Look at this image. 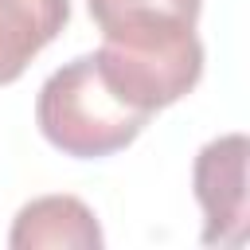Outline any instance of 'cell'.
I'll use <instances>...</instances> for the list:
<instances>
[{"label":"cell","instance_id":"1","mask_svg":"<svg viewBox=\"0 0 250 250\" xmlns=\"http://www.w3.org/2000/svg\"><path fill=\"white\" fill-rule=\"evenodd\" d=\"M94 62L105 86L133 109L156 113L180 102L203 74L195 23L176 16H133L102 27Z\"/></svg>","mask_w":250,"mask_h":250},{"label":"cell","instance_id":"2","mask_svg":"<svg viewBox=\"0 0 250 250\" xmlns=\"http://www.w3.org/2000/svg\"><path fill=\"white\" fill-rule=\"evenodd\" d=\"M152 113L125 105L102 78L94 55H78L66 66H59L43 86L35 102L39 133L66 156L98 160L109 156L141 137Z\"/></svg>","mask_w":250,"mask_h":250},{"label":"cell","instance_id":"3","mask_svg":"<svg viewBox=\"0 0 250 250\" xmlns=\"http://www.w3.org/2000/svg\"><path fill=\"white\" fill-rule=\"evenodd\" d=\"M195 199L203 207V242L238 246L246 238V137L227 133L195 156Z\"/></svg>","mask_w":250,"mask_h":250},{"label":"cell","instance_id":"4","mask_svg":"<svg viewBox=\"0 0 250 250\" xmlns=\"http://www.w3.org/2000/svg\"><path fill=\"white\" fill-rule=\"evenodd\" d=\"M8 242L16 250H98L102 227L74 195H39L20 207Z\"/></svg>","mask_w":250,"mask_h":250},{"label":"cell","instance_id":"5","mask_svg":"<svg viewBox=\"0 0 250 250\" xmlns=\"http://www.w3.org/2000/svg\"><path fill=\"white\" fill-rule=\"evenodd\" d=\"M66 20L70 0H0V86L16 82Z\"/></svg>","mask_w":250,"mask_h":250},{"label":"cell","instance_id":"6","mask_svg":"<svg viewBox=\"0 0 250 250\" xmlns=\"http://www.w3.org/2000/svg\"><path fill=\"white\" fill-rule=\"evenodd\" d=\"M90 16L98 20V27L117 23V20H133V16H176L195 23L203 0H86Z\"/></svg>","mask_w":250,"mask_h":250}]
</instances>
